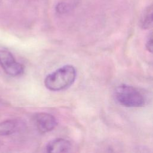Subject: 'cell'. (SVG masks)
I'll use <instances>...</instances> for the list:
<instances>
[{"label":"cell","mask_w":153,"mask_h":153,"mask_svg":"<svg viewBox=\"0 0 153 153\" xmlns=\"http://www.w3.org/2000/svg\"><path fill=\"white\" fill-rule=\"evenodd\" d=\"M76 72L72 65L63 66L51 74L44 80L47 88L51 91H60L69 87L75 81Z\"/></svg>","instance_id":"obj_1"},{"label":"cell","mask_w":153,"mask_h":153,"mask_svg":"<svg viewBox=\"0 0 153 153\" xmlns=\"http://www.w3.org/2000/svg\"><path fill=\"white\" fill-rule=\"evenodd\" d=\"M115 98L119 104L128 108L142 107L145 102L143 94L136 88L126 84L116 88Z\"/></svg>","instance_id":"obj_2"},{"label":"cell","mask_w":153,"mask_h":153,"mask_svg":"<svg viewBox=\"0 0 153 153\" xmlns=\"http://www.w3.org/2000/svg\"><path fill=\"white\" fill-rule=\"evenodd\" d=\"M0 65L4 71L12 76H19L24 71L23 66L15 60L10 52L5 50H0Z\"/></svg>","instance_id":"obj_3"},{"label":"cell","mask_w":153,"mask_h":153,"mask_svg":"<svg viewBox=\"0 0 153 153\" xmlns=\"http://www.w3.org/2000/svg\"><path fill=\"white\" fill-rule=\"evenodd\" d=\"M33 120L36 128L42 133L51 131L57 124V120L54 116L45 112L35 114Z\"/></svg>","instance_id":"obj_4"},{"label":"cell","mask_w":153,"mask_h":153,"mask_svg":"<svg viewBox=\"0 0 153 153\" xmlns=\"http://www.w3.org/2000/svg\"><path fill=\"white\" fill-rule=\"evenodd\" d=\"M71 148L70 142L63 138H57L51 140L46 146L47 152H66Z\"/></svg>","instance_id":"obj_5"},{"label":"cell","mask_w":153,"mask_h":153,"mask_svg":"<svg viewBox=\"0 0 153 153\" xmlns=\"http://www.w3.org/2000/svg\"><path fill=\"white\" fill-rule=\"evenodd\" d=\"M21 123L16 120H7L0 123V136L14 134L20 128Z\"/></svg>","instance_id":"obj_6"},{"label":"cell","mask_w":153,"mask_h":153,"mask_svg":"<svg viewBox=\"0 0 153 153\" xmlns=\"http://www.w3.org/2000/svg\"><path fill=\"white\" fill-rule=\"evenodd\" d=\"M140 26L143 29L153 28V4L148 7L140 19Z\"/></svg>","instance_id":"obj_7"},{"label":"cell","mask_w":153,"mask_h":153,"mask_svg":"<svg viewBox=\"0 0 153 153\" xmlns=\"http://www.w3.org/2000/svg\"><path fill=\"white\" fill-rule=\"evenodd\" d=\"M71 8V5L66 2H59L56 6V11L59 14H65L70 11Z\"/></svg>","instance_id":"obj_8"},{"label":"cell","mask_w":153,"mask_h":153,"mask_svg":"<svg viewBox=\"0 0 153 153\" xmlns=\"http://www.w3.org/2000/svg\"><path fill=\"white\" fill-rule=\"evenodd\" d=\"M146 48L148 51L153 53V32H151L146 41Z\"/></svg>","instance_id":"obj_9"}]
</instances>
